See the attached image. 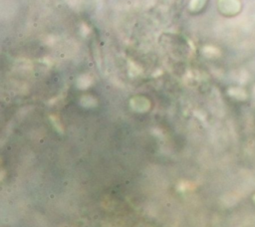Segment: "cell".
Wrapping results in <instances>:
<instances>
[{"mask_svg":"<svg viewBox=\"0 0 255 227\" xmlns=\"http://www.w3.org/2000/svg\"><path fill=\"white\" fill-rule=\"evenodd\" d=\"M218 10L225 17H234L242 10L240 0H218Z\"/></svg>","mask_w":255,"mask_h":227,"instance_id":"obj_1","label":"cell"}]
</instances>
